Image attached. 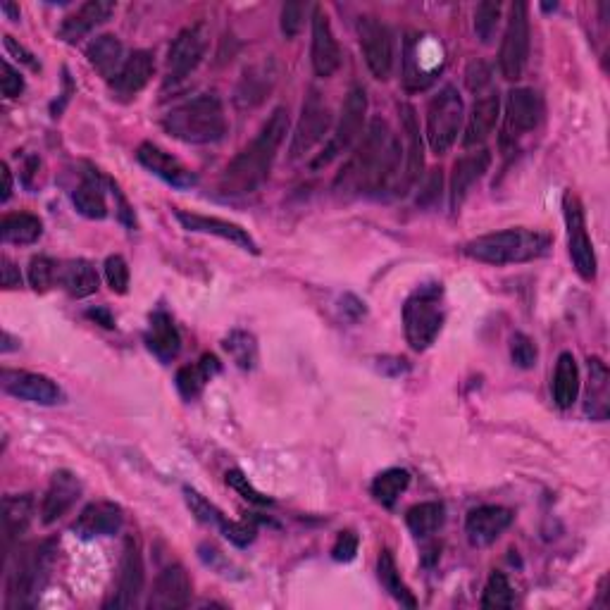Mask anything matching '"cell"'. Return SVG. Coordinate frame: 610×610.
I'll list each match as a JSON object with an SVG mask.
<instances>
[{
  "label": "cell",
  "mask_w": 610,
  "mask_h": 610,
  "mask_svg": "<svg viewBox=\"0 0 610 610\" xmlns=\"http://www.w3.org/2000/svg\"><path fill=\"white\" fill-rule=\"evenodd\" d=\"M401 163V141L391 132L389 122L375 117L360 136L356 151L351 153L344 170L336 177L341 194H379L387 191L396 179Z\"/></svg>",
  "instance_id": "6da1fadb"
},
{
  "label": "cell",
  "mask_w": 610,
  "mask_h": 610,
  "mask_svg": "<svg viewBox=\"0 0 610 610\" xmlns=\"http://www.w3.org/2000/svg\"><path fill=\"white\" fill-rule=\"evenodd\" d=\"M289 134V110L277 108L255 134L244 151L227 165L220 177V191L224 196H246L258 191L270 177L279 148Z\"/></svg>",
  "instance_id": "7a4b0ae2"
},
{
  "label": "cell",
  "mask_w": 610,
  "mask_h": 610,
  "mask_svg": "<svg viewBox=\"0 0 610 610\" xmlns=\"http://www.w3.org/2000/svg\"><path fill=\"white\" fill-rule=\"evenodd\" d=\"M163 129L172 139L194 143V146L222 141L227 134V115H224L220 96L201 93V96L177 105L163 117Z\"/></svg>",
  "instance_id": "3957f363"
},
{
  "label": "cell",
  "mask_w": 610,
  "mask_h": 610,
  "mask_svg": "<svg viewBox=\"0 0 610 610\" xmlns=\"http://www.w3.org/2000/svg\"><path fill=\"white\" fill-rule=\"evenodd\" d=\"M551 248V236L537 229L513 227L503 232L477 236L465 244V255L487 265H515L537 260Z\"/></svg>",
  "instance_id": "277c9868"
},
{
  "label": "cell",
  "mask_w": 610,
  "mask_h": 610,
  "mask_svg": "<svg viewBox=\"0 0 610 610\" xmlns=\"http://www.w3.org/2000/svg\"><path fill=\"white\" fill-rule=\"evenodd\" d=\"M441 284H425L403 305V329L413 351H427L444 327Z\"/></svg>",
  "instance_id": "5b68a950"
},
{
  "label": "cell",
  "mask_w": 610,
  "mask_h": 610,
  "mask_svg": "<svg viewBox=\"0 0 610 610\" xmlns=\"http://www.w3.org/2000/svg\"><path fill=\"white\" fill-rule=\"evenodd\" d=\"M53 541L22 549L8 580V608L31 606L46 587L53 565Z\"/></svg>",
  "instance_id": "8992f818"
},
{
  "label": "cell",
  "mask_w": 610,
  "mask_h": 610,
  "mask_svg": "<svg viewBox=\"0 0 610 610\" xmlns=\"http://www.w3.org/2000/svg\"><path fill=\"white\" fill-rule=\"evenodd\" d=\"M465 105L456 86H444L437 96L429 101L427 108V143L432 153L444 155L458 141L463 127Z\"/></svg>",
  "instance_id": "52a82bcc"
},
{
  "label": "cell",
  "mask_w": 610,
  "mask_h": 610,
  "mask_svg": "<svg viewBox=\"0 0 610 610\" xmlns=\"http://www.w3.org/2000/svg\"><path fill=\"white\" fill-rule=\"evenodd\" d=\"M365 115H367V93L365 89H360V86H353V89L348 91L344 108H341L339 124H336L332 139L327 141L325 151L313 160V170L327 167L329 163H334L339 155L351 151L353 143H356L365 132Z\"/></svg>",
  "instance_id": "ba28073f"
},
{
  "label": "cell",
  "mask_w": 610,
  "mask_h": 610,
  "mask_svg": "<svg viewBox=\"0 0 610 610\" xmlns=\"http://www.w3.org/2000/svg\"><path fill=\"white\" fill-rule=\"evenodd\" d=\"M529 60V8L527 3H513L508 12V24L503 31L501 51H499V70L501 77L508 82H518L525 74Z\"/></svg>",
  "instance_id": "9c48e42d"
},
{
  "label": "cell",
  "mask_w": 610,
  "mask_h": 610,
  "mask_svg": "<svg viewBox=\"0 0 610 610\" xmlns=\"http://www.w3.org/2000/svg\"><path fill=\"white\" fill-rule=\"evenodd\" d=\"M563 215H565V227H568V251L572 265H575L577 275H580L584 282H594L596 253L587 232L582 201L572 194V191H565L563 196Z\"/></svg>",
  "instance_id": "30bf717a"
},
{
  "label": "cell",
  "mask_w": 610,
  "mask_h": 610,
  "mask_svg": "<svg viewBox=\"0 0 610 610\" xmlns=\"http://www.w3.org/2000/svg\"><path fill=\"white\" fill-rule=\"evenodd\" d=\"M544 120V98L534 89H513L506 98L503 115V146H515L522 136L534 132Z\"/></svg>",
  "instance_id": "8fae6325"
},
{
  "label": "cell",
  "mask_w": 610,
  "mask_h": 610,
  "mask_svg": "<svg viewBox=\"0 0 610 610\" xmlns=\"http://www.w3.org/2000/svg\"><path fill=\"white\" fill-rule=\"evenodd\" d=\"M358 39L360 51H363L367 70L372 72L375 79H389L391 70H394V36L391 29L377 17H360L358 20Z\"/></svg>",
  "instance_id": "7c38bea8"
},
{
  "label": "cell",
  "mask_w": 610,
  "mask_h": 610,
  "mask_svg": "<svg viewBox=\"0 0 610 610\" xmlns=\"http://www.w3.org/2000/svg\"><path fill=\"white\" fill-rule=\"evenodd\" d=\"M208 51V31L203 24H191L182 29L167 51V84L184 82L198 70Z\"/></svg>",
  "instance_id": "4fadbf2b"
},
{
  "label": "cell",
  "mask_w": 610,
  "mask_h": 610,
  "mask_svg": "<svg viewBox=\"0 0 610 610\" xmlns=\"http://www.w3.org/2000/svg\"><path fill=\"white\" fill-rule=\"evenodd\" d=\"M332 127V112L325 105V101L320 98V93L313 91L308 96V101L303 103L301 120L296 124L294 139H291V160L303 158L305 153H310L313 148L325 139V134Z\"/></svg>",
  "instance_id": "5bb4252c"
},
{
  "label": "cell",
  "mask_w": 610,
  "mask_h": 610,
  "mask_svg": "<svg viewBox=\"0 0 610 610\" xmlns=\"http://www.w3.org/2000/svg\"><path fill=\"white\" fill-rule=\"evenodd\" d=\"M143 584H146V568H143L139 539L129 537L124 541L117 589L115 594H112V599L105 603V608H134L136 603H139Z\"/></svg>",
  "instance_id": "9a60e30c"
},
{
  "label": "cell",
  "mask_w": 610,
  "mask_h": 610,
  "mask_svg": "<svg viewBox=\"0 0 610 610\" xmlns=\"http://www.w3.org/2000/svg\"><path fill=\"white\" fill-rule=\"evenodd\" d=\"M0 384H3V389L8 391L10 396L20 398V401L39 403V406H55L62 398L58 384H55L53 379L36 375V372L3 370Z\"/></svg>",
  "instance_id": "2e32d148"
},
{
  "label": "cell",
  "mask_w": 610,
  "mask_h": 610,
  "mask_svg": "<svg viewBox=\"0 0 610 610\" xmlns=\"http://www.w3.org/2000/svg\"><path fill=\"white\" fill-rule=\"evenodd\" d=\"M194 584H191L189 572L182 565H167V568L155 577L148 608L151 610H174L186 608L191 603Z\"/></svg>",
  "instance_id": "e0dca14e"
},
{
  "label": "cell",
  "mask_w": 610,
  "mask_h": 610,
  "mask_svg": "<svg viewBox=\"0 0 610 610\" xmlns=\"http://www.w3.org/2000/svg\"><path fill=\"white\" fill-rule=\"evenodd\" d=\"M136 158H139V163L146 170H151L155 177H160L163 182L174 186V189H191V186L198 184L196 172H191L182 160H177L174 155L163 151V148L155 146L151 141L141 143Z\"/></svg>",
  "instance_id": "ac0fdd59"
},
{
  "label": "cell",
  "mask_w": 610,
  "mask_h": 610,
  "mask_svg": "<svg viewBox=\"0 0 610 610\" xmlns=\"http://www.w3.org/2000/svg\"><path fill=\"white\" fill-rule=\"evenodd\" d=\"M177 220L186 232L194 234H210L220 236V239L229 241V244L244 248L248 253H258V244L251 234L246 232L241 224H234L229 220H220V217H210L201 213H189V210H177Z\"/></svg>",
  "instance_id": "d6986e66"
},
{
  "label": "cell",
  "mask_w": 610,
  "mask_h": 610,
  "mask_svg": "<svg viewBox=\"0 0 610 610\" xmlns=\"http://www.w3.org/2000/svg\"><path fill=\"white\" fill-rule=\"evenodd\" d=\"M310 58H313L315 74L322 79L332 77L341 67V48L336 43L327 12L320 5L313 10V48H310Z\"/></svg>",
  "instance_id": "ffe728a7"
},
{
  "label": "cell",
  "mask_w": 610,
  "mask_h": 610,
  "mask_svg": "<svg viewBox=\"0 0 610 610\" xmlns=\"http://www.w3.org/2000/svg\"><path fill=\"white\" fill-rule=\"evenodd\" d=\"M513 525V513L503 506H479L470 510L465 520V534L477 549L494 544L506 529Z\"/></svg>",
  "instance_id": "44dd1931"
},
{
  "label": "cell",
  "mask_w": 610,
  "mask_h": 610,
  "mask_svg": "<svg viewBox=\"0 0 610 610\" xmlns=\"http://www.w3.org/2000/svg\"><path fill=\"white\" fill-rule=\"evenodd\" d=\"M79 494H82V484H79V479L74 477L70 470L55 472L41 503L43 525H53V522H58L62 515L77 503Z\"/></svg>",
  "instance_id": "7402d4cb"
},
{
  "label": "cell",
  "mask_w": 610,
  "mask_h": 610,
  "mask_svg": "<svg viewBox=\"0 0 610 610\" xmlns=\"http://www.w3.org/2000/svg\"><path fill=\"white\" fill-rule=\"evenodd\" d=\"M122 508L115 503L98 501L91 503L82 510L77 520H74L72 532L79 539H96V537H110V534L120 532L122 527Z\"/></svg>",
  "instance_id": "603a6c76"
},
{
  "label": "cell",
  "mask_w": 610,
  "mask_h": 610,
  "mask_svg": "<svg viewBox=\"0 0 610 610\" xmlns=\"http://www.w3.org/2000/svg\"><path fill=\"white\" fill-rule=\"evenodd\" d=\"M491 165V153L487 148H479L475 153L463 155V158L456 160L451 174V208L456 210L463 205L465 198H468L470 189L475 186L484 174L489 172Z\"/></svg>",
  "instance_id": "cb8c5ba5"
},
{
  "label": "cell",
  "mask_w": 610,
  "mask_h": 610,
  "mask_svg": "<svg viewBox=\"0 0 610 610\" xmlns=\"http://www.w3.org/2000/svg\"><path fill=\"white\" fill-rule=\"evenodd\" d=\"M112 12H115V5L108 3V0H89V3H84L77 12H72L70 17L62 20L58 29L60 39L67 43H77L79 39H84L86 34H91L93 29L108 22Z\"/></svg>",
  "instance_id": "d4e9b609"
},
{
  "label": "cell",
  "mask_w": 610,
  "mask_h": 610,
  "mask_svg": "<svg viewBox=\"0 0 610 610\" xmlns=\"http://www.w3.org/2000/svg\"><path fill=\"white\" fill-rule=\"evenodd\" d=\"M153 72H155L153 53L134 51L127 60H124L122 70L117 72V77L112 79V91H115L120 98H124V101H127V98H134L136 93L146 89L148 82H151Z\"/></svg>",
  "instance_id": "484cf974"
},
{
  "label": "cell",
  "mask_w": 610,
  "mask_h": 610,
  "mask_svg": "<svg viewBox=\"0 0 610 610\" xmlns=\"http://www.w3.org/2000/svg\"><path fill=\"white\" fill-rule=\"evenodd\" d=\"M499 117H501V101L496 93H487V96L477 98L475 105H472L468 124H465L463 146L465 148L482 146V143L491 136V132H494Z\"/></svg>",
  "instance_id": "4316f807"
},
{
  "label": "cell",
  "mask_w": 610,
  "mask_h": 610,
  "mask_svg": "<svg viewBox=\"0 0 610 610\" xmlns=\"http://www.w3.org/2000/svg\"><path fill=\"white\" fill-rule=\"evenodd\" d=\"M401 112V129L406 136L408 153H406V172H403V191L410 189L415 182H420V174L425 170V153H422V139H420V122H417L415 108L410 103L398 105Z\"/></svg>",
  "instance_id": "83f0119b"
},
{
  "label": "cell",
  "mask_w": 610,
  "mask_h": 610,
  "mask_svg": "<svg viewBox=\"0 0 610 610\" xmlns=\"http://www.w3.org/2000/svg\"><path fill=\"white\" fill-rule=\"evenodd\" d=\"M146 344L163 363H170L182 351V336L167 313H153L146 332Z\"/></svg>",
  "instance_id": "f1b7e54d"
},
{
  "label": "cell",
  "mask_w": 610,
  "mask_h": 610,
  "mask_svg": "<svg viewBox=\"0 0 610 610\" xmlns=\"http://www.w3.org/2000/svg\"><path fill=\"white\" fill-rule=\"evenodd\" d=\"M122 41L112 34L96 36L86 48V58H89V65L105 79H115L117 72L122 70Z\"/></svg>",
  "instance_id": "f546056e"
},
{
  "label": "cell",
  "mask_w": 610,
  "mask_h": 610,
  "mask_svg": "<svg viewBox=\"0 0 610 610\" xmlns=\"http://www.w3.org/2000/svg\"><path fill=\"white\" fill-rule=\"evenodd\" d=\"M580 367L572 353H560L556 363V375H553V401L558 408L568 410L580 396Z\"/></svg>",
  "instance_id": "4dcf8cb0"
},
{
  "label": "cell",
  "mask_w": 610,
  "mask_h": 610,
  "mask_svg": "<svg viewBox=\"0 0 610 610\" xmlns=\"http://www.w3.org/2000/svg\"><path fill=\"white\" fill-rule=\"evenodd\" d=\"M72 203L74 208H77V213L89 217V220H105V217H108V203H105L103 184L96 172L86 174L84 182L79 184L77 191L72 194Z\"/></svg>",
  "instance_id": "1f68e13d"
},
{
  "label": "cell",
  "mask_w": 610,
  "mask_h": 610,
  "mask_svg": "<svg viewBox=\"0 0 610 610\" xmlns=\"http://www.w3.org/2000/svg\"><path fill=\"white\" fill-rule=\"evenodd\" d=\"M217 372H220V363H217L215 356H203L196 365H186L177 372V389L186 401L191 398L201 396L205 384L213 379Z\"/></svg>",
  "instance_id": "d6a6232c"
},
{
  "label": "cell",
  "mask_w": 610,
  "mask_h": 610,
  "mask_svg": "<svg viewBox=\"0 0 610 610\" xmlns=\"http://www.w3.org/2000/svg\"><path fill=\"white\" fill-rule=\"evenodd\" d=\"M41 234H43V222L31 213L5 215L3 222H0V236H3L5 244L27 246L39 241Z\"/></svg>",
  "instance_id": "836d02e7"
},
{
  "label": "cell",
  "mask_w": 610,
  "mask_h": 610,
  "mask_svg": "<svg viewBox=\"0 0 610 610\" xmlns=\"http://www.w3.org/2000/svg\"><path fill=\"white\" fill-rule=\"evenodd\" d=\"M62 286L72 298H86L98 291V272L89 260H72L62 267Z\"/></svg>",
  "instance_id": "e575fe53"
},
{
  "label": "cell",
  "mask_w": 610,
  "mask_h": 610,
  "mask_svg": "<svg viewBox=\"0 0 610 610\" xmlns=\"http://www.w3.org/2000/svg\"><path fill=\"white\" fill-rule=\"evenodd\" d=\"M446 520V508L444 503L437 501H427V503H417L406 513V525L415 537H432L434 532H439L441 525Z\"/></svg>",
  "instance_id": "d590c367"
},
{
  "label": "cell",
  "mask_w": 610,
  "mask_h": 610,
  "mask_svg": "<svg viewBox=\"0 0 610 610\" xmlns=\"http://www.w3.org/2000/svg\"><path fill=\"white\" fill-rule=\"evenodd\" d=\"M31 515H34V499H31V494L5 496L3 501L5 539L12 541L15 537H20L24 529L29 527Z\"/></svg>",
  "instance_id": "8d00e7d4"
},
{
  "label": "cell",
  "mask_w": 610,
  "mask_h": 610,
  "mask_svg": "<svg viewBox=\"0 0 610 610\" xmlns=\"http://www.w3.org/2000/svg\"><path fill=\"white\" fill-rule=\"evenodd\" d=\"M608 367L599 358H589V394L587 413L591 417L606 420L608 415Z\"/></svg>",
  "instance_id": "74e56055"
},
{
  "label": "cell",
  "mask_w": 610,
  "mask_h": 610,
  "mask_svg": "<svg viewBox=\"0 0 610 610\" xmlns=\"http://www.w3.org/2000/svg\"><path fill=\"white\" fill-rule=\"evenodd\" d=\"M377 577H379V582H382V587L387 589L389 594L394 596L398 603H401V606H406V608H415L417 606L415 596L410 594V589L401 580V572H398V568H396L394 556H391V551H387V549L379 553Z\"/></svg>",
  "instance_id": "f35d334b"
},
{
  "label": "cell",
  "mask_w": 610,
  "mask_h": 610,
  "mask_svg": "<svg viewBox=\"0 0 610 610\" xmlns=\"http://www.w3.org/2000/svg\"><path fill=\"white\" fill-rule=\"evenodd\" d=\"M408 484H410V475L406 470L401 468L384 470L379 472L375 482H372V496H375L377 503L391 508L398 501V496L408 489Z\"/></svg>",
  "instance_id": "ab89813d"
},
{
  "label": "cell",
  "mask_w": 610,
  "mask_h": 610,
  "mask_svg": "<svg viewBox=\"0 0 610 610\" xmlns=\"http://www.w3.org/2000/svg\"><path fill=\"white\" fill-rule=\"evenodd\" d=\"M222 346L224 351L229 353V358L234 360V365L241 367V370H253V367L258 365V341H255L253 334L234 329V332L224 339Z\"/></svg>",
  "instance_id": "60d3db41"
},
{
  "label": "cell",
  "mask_w": 610,
  "mask_h": 610,
  "mask_svg": "<svg viewBox=\"0 0 610 610\" xmlns=\"http://www.w3.org/2000/svg\"><path fill=\"white\" fill-rule=\"evenodd\" d=\"M272 82H275V74L267 72L265 65L246 70L244 79H241V86H239V103H244V105L260 103L267 96V91L272 89Z\"/></svg>",
  "instance_id": "b9f144b4"
},
{
  "label": "cell",
  "mask_w": 610,
  "mask_h": 610,
  "mask_svg": "<svg viewBox=\"0 0 610 610\" xmlns=\"http://www.w3.org/2000/svg\"><path fill=\"white\" fill-rule=\"evenodd\" d=\"M515 606V591L510 587L508 577L503 572H494L489 577L487 587H484L482 608H513Z\"/></svg>",
  "instance_id": "7bdbcfd3"
},
{
  "label": "cell",
  "mask_w": 610,
  "mask_h": 610,
  "mask_svg": "<svg viewBox=\"0 0 610 610\" xmlns=\"http://www.w3.org/2000/svg\"><path fill=\"white\" fill-rule=\"evenodd\" d=\"M501 12H503V5L494 3V0H484V3L477 5L475 31H477L479 41L482 43L494 41L496 29H499V22H501Z\"/></svg>",
  "instance_id": "ee69618b"
},
{
  "label": "cell",
  "mask_w": 610,
  "mask_h": 610,
  "mask_svg": "<svg viewBox=\"0 0 610 610\" xmlns=\"http://www.w3.org/2000/svg\"><path fill=\"white\" fill-rule=\"evenodd\" d=\"M184 496H186V503H189L191 513H194L196 518L203 522V525H210L217 529H222L224 525H227V515H224L217 506H213V503L205 499V496L198 494V491L184 489Z\"/></svg>",
  "instance_id": "f6af8a7d"
},
{
  "label": "cell",
  "mask_w": 610,
  "mask_h": 610,
  "mask_svg": "<svg viewBox=\"0 0 610 610\" xmlns=\"http://www.w3.org/2000/svg\"><path fill=\"white\" fill-rule=\"evenodd\" d=\"M55 277H58V265H55V260L46 258V255L31 258V263H29L31 289L39 291V294H46V291L55 284Z\"/></svg>",
  "instance_id": "bcb514c9"
},
{
  "label": "cell",
  "mask_w": 610,
  "mask_h": 610,
  "mask_svg": "<svg viewBox=\"0 0 610 610\" xmlns=\"http://www.w3.org/2000/svg\"><path fill=\"white\" fill-rule=\"evenodd\" d=\"M510 358H513V363L522 367V370H532L539 358L537 344H534L527 334L518 332L513 339H510Z\"/></svg>",
  "instance_id": "7dc6e473"
},
{
  "label": "cell",
  "mask_w": 610,
  "mask_h": 610,
  "mask_svg": "<svg viewBox=\"0 0 610 610\" xmlns=\"http://www.w3.org/2000/svg\"><path fill=\"white\" fill-rule=\"evenodd\" d=\"M227 484L236 491V494L244 496L246 501L255 503V506H272V499H270V496H265L263 491L255 489L253 484L248 482V477H246L241 470H229V472H227Z\"/></svg>",
  "instance_id": "c3c4849f"
},
{
  "label": "cell",
  "mask_w": 610,
  "mask_h": 610,
  "mask_svg": "<svg viewBox=\"0 0 610 610\" xmlns=\"http://www.w3.org/2000/svg\"><path fill=\"white\" fill-rule=\"evenodd\" d=\"M105 279H108V286L115 294H127L129 267L122 255H110V258L105 260Z\"/></svg>",
  "instance_id": "681fc988"
},
{
  "label": "cell",
  "mask_w": 610,
  "mask_h": 610,
  "mask_svg": "<svg viewBox=\"0 0 610 610\" xmlns=\"http://www.w3.org/2000/svg\"><path fill=\"white\" fill-rule=\"evenodd\" d=\"M220 532L224 534V539L232 541L234 546H248L253 544L258 529H255L253 522L248 520H227V525H224Z\"/></svg>",
  "instance_id": "f907efd6"
},
{
  "label": "cell",
  "mask_w": 610,
  "mask_h": 610,
  "mask_svg": "<svg viewBox=\"0 0 610 610\" xmlns=\"http://www.w3.org/2000/svg\"><path fill=\"white\" fill-rule=\"evenodd\" d=\"M305 10H308V5L303 3H286L282 8V34L286 39H294V36L301 34Z\"/></svg>",
  "instance_id": "816d5d0a"
},
{
  "label": "cell",
  "mask_w": 610,
  "mask_h": 610,
  "mask_svg": "<svg viewBox=\"0 0 610 610\" xmlns=\"http://www.w3.org/2000/svg\"><path fill=\"white\" fill-rule=\"evenodd\" d=\"M356 553H358V534L346 529V532H341L334 541L332 558L339 560V563H351V560L356 558Z\"/></svg>",
  "instance_id": "f5cc1de1"
},
{
  "label": "cell",
  "mask_w": 610,
  "mask_h": 610,
  "mask_svg": "<svg viewBox=\"0 0 610 610\" xmlns=\"http://www.w3.org/2000/svg\"><path fill=\"white\" fill-rule=\"evenodd\" d=\"M3 77H0V89H3L5 98H17L24 91V79L22 74L10 65L8 60H3Z\"/></svg>",
  "instance_id": "db71d44e"
},
{
  "label": "cell",
  "mask_w": 610,
  "mask_h": 610,
  "mask_svg": "<svg viewBox=\"0 0 610 610\" xmlns=\"http://www.w3.org/2000/svg\"><path fill=\"white\" fill-rule=\"evenodd\" d=\"M489 82H491V70L487 67V62L484 60L470 62L468 72H465V84H468V89L479 93Z\"/></svg>",
  "instance_id": "11a10c76"
},
{
  "label": "cell",
  "mask_w": 610,
  "mask_h": 610,
  "mask_svg": "<svg viewBox=\"0 0 610 610\" xmlns=\"http://www.w3.org/2000/svg\"><path fill=\"white\" fill-rule=\"evenodd\" d=\"M0 277H3V286L8 291L20 289V286H22L20 267L12 263L8 255H3V258H0Z\"/></svg>",
  "instance_id": "9f6ffc18"
},
{
  "label": "cell",
  "mask_w": 610,
  "mask_h": 610,
  "mask_svg": "<svg viewBox=\"0 0 610 610\" xmlns=\"http://www.w3.org/2000/svg\"><path fill=\"white\" fill-rule=\"evenodd\" d=\"M3 41H5V48H8V53H10V55H15V58H17V60H22L24 65H29L31 70H36V67H39V65H36L34 55H31L24 46H20V43H17L15 39H12V36H5Z\"/></svg>",
  "instance_id": "6f0895ef"
},
{
  "label": "cell",
  "mask_w": 610,
  "mask_h": 610,
  "mask_svg": "<svg viewBox=\"0 0 610 610\" xmlns=\"http://www.w3.org/2000/svg\"><path fill=\"white\" fill-rule=\"evenodd\" d=\"M0 177H3V189H0V201H10L12 196V174L8 165H0Z\"/></svg>",
  "instance_id": "680465c9"
},
{
  "label": "cell",
  "mask_w": 610,
  "mask_h": 610,
  "mask_svg": "<svg viewBox=\"0 0 610 610\" xmlns=\"http://www.w3.org/2000/svg\"><path fill=\"white\" fill-rule=\"evenodd\" d=\"M0 10H3L12 22H20V8H17L15 3H3L0 5Z\"/></svg>",
  "instance_id": "91938a15"
},
{
  "label": "cell",
  "mask_w": 610,
  "mask_h": 610,
  "mask_svg": "<svg viewBox=\"0 0 610 610\" xmlns=\"http://www.w3.org/2000/svg\"><path fill=\"white\" fill-rule=\"evenodd\" d=\"M12 348H17V344L12 341V336L8 332H3V346H0V351L8 353V351H12Z\"/></svg>",
  "instance_id": "94428289"
},
{
  "label": "cell",
  "mask_w": 610,
  "mask_h": 610,
  "mask_svg": "<svg viewBox=\"0 0 610 610\" xmlns=\"http://www.w3.org/2000/svg\"><path fill=\"white\" fill-rule=\"evenodd\" d=\"M89 315H91V317H96V320H101L105 327H112V320H110V315H108V313H101V310H98V313H96V310H91Z\"/></svg>",
  "instance_id": "6125c7cd"
}]
</instances>
